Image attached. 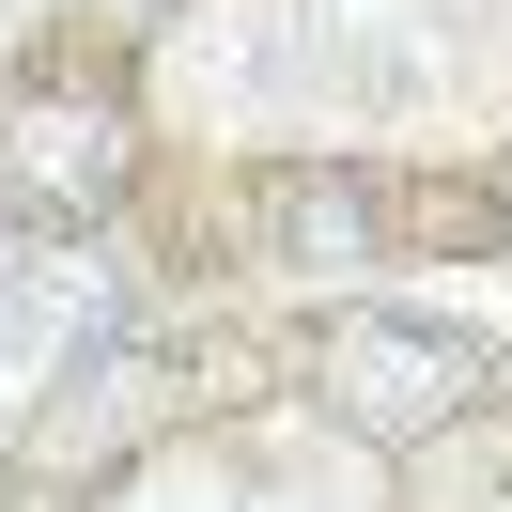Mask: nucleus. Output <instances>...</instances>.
Here are the masks:
<instances>
[{"label":"nucleus","mask_w":512,"mask_h":512,"mask_svg":"<svg viewBox=\"0 0 512 512\" xmlns=\"http://www.w3.org/2000/svg\"><path fill=\"white\" fill-rule=\"evenodd\" d=\"M450 388H481V357L435 342V326H388V311L326 326V404H342L357 435H419V419H450Z\"/></svg>","instance_id":"1"}]
</instances>
